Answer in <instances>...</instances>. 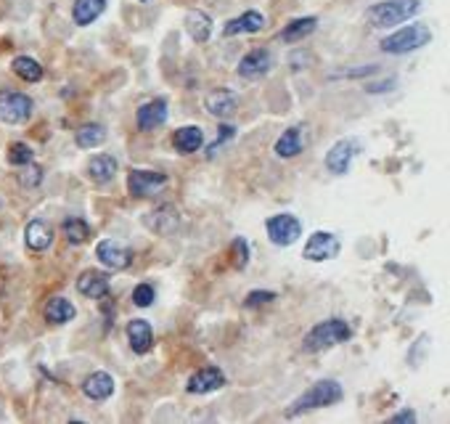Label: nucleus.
<instances>
[{"label": "nucleus", "mask_w": 450, "mask_h": 424, "mask_svg": "<svg viewBox=\"0 0 450 424\" xmlns=\"http://www.w3.org/2000/svg\"><path fill=\"white\" fill-rule=\"evenodd\" d=\"M419 11H421V0H382V3L371 6L366 19L371 22V26L387 29V26H397L403 22H408Z\"/></svg>", "instance_id": "1"}, {"label": "nucleus", "mask_w": 450, "mask_h": 424, "mask_svg": "<svg viewBox=\"0 0 450 424\" xmlns=\"http://www.w3.org/2000/svg\"><path fill=\"white\" fill-rule=\"evenodd\" d=\"M352 337V329H350V324L342 321V318H329V321H320L318 326L304 334V353H320V350H326V347H334V344L339 342H347Z\"/></svg>", "instance_id": "2"}, {"label": "nucleus", "mask_w": 450, "mask_h": 424, "mask_svg": "<svg viewBox=\"0 0 450 424\" xmlns=\"http://www.w3.org/2000/svg\"><path fill=\"white\" fill-rule=\"evenodd\" d=\"M342 395H344V390L336 379H320V382H316L310 390H304L302 395L291 403L289 416H297V414H304V411H313V409L334 406V403L342 400Z\"/></svg>", "instance_id": "3"}, {"label": "nucleus", "mask_w": 450, "mask_h": 424, "mask_svg": "<svg viewBox=\"0 0 450 424\" xmlns=\"http://www.w3.org/2000/svg\"><path fill=\"white\" fill-rule=\"evenodd\" d=\"M429 40H432V29L426 24H408L400 26L392 35H387L382 40V51L389 53V56H405V53L424 48Z\"/></svg>", "instance_id": "4"}, {"label": "nucleus", "mask_w": 450, "mask_h": 424, "mask_svg": "<svg viewBox=\"0 0 450 424\" xmlns=\"http://www.w3.org/2000/svg\"><path fill=\"white\" fill-rule=\"evenodd\" d=\"M35 104L26 93H16V91H3L0 93V119L6 125H22L32 117Z\"/></svg>", "instance_id": "5"}, {"label": "nucleus", "mask_w": 450, "mask_h": 424, "mask_svg": "<svg viewBox=\"0 0 450 424\" xmlns=\"http://www.w3.org/2000/svg\"><path fill=\"white\" fill-rule=\"evenodd\" d=\"M265 231H267V238L278 244V247H289L297 238L302 236V223L289 215V212H281V215H273L265 220Z\"/></svg>", "instance_id": "6"}, {"label": "nucleus", "mask_w": 450, "mask_h": 424, "mask_svg": "<svg viewBox=\"0 0 450 424\" xmlns=\"http://www.w3.org/2000/svg\"><path fill=\"white\" fill-rule=\"evenodd\" d=\"M167 186H170V178H167L164 172L132 170L130 175H127V191H130L132 197H141V199L159 197Z\"/></svg>", "instance_id": "7"}, {"label": "nucleus", "mask_w": 450, "mask_h": 424, "mask_svg": "<svg viewBox=\"0 0 450 424\" xmlns=\"http://www.w3.org/2000/svg\"><path fill=\"white\" fill-rule=\"evenodd\" d=\"M342 250V244H339V238L329 234V231H316L313 236L307 238V244H304V260H310V263H323V260H331V257H336Z\"/></svg>", "instance_id": "8"}, {"label": "nucleus", "mask_w": 450, "mask_h": 424, "mask_svg": "<svg viewBox=\"0 0 450 424\" xmlns=\"http://www.w3.org/2000/svg\"><path fill=\"white\" fill-rule=\"evenodd\" d=\"M357 151H360V144H357L355 138H342V141H336V144L329 149V154H326V170L334 172V175H344V172L350 170L352 159L357 157Z\"/></svg>", "instance_id": "9"}, {"label": "nucleus", "mask_w": 450, "mask_h": 424, "mask_svg": "<svg viewBox=\"0 0 450 424\" xmlns=\"http://www.w3.org/2000/svg\"><path fill=\"white\" fill-rule=\"evenodd\" d=\"M95 255H98V260H101L104 268H109V271H125V268H130V263H132V250L130 247H125V244H119L117 238H104V241L95 247Z\"/></svg>", "instance_id": "10"}, {"label": "nucleus", "mask_w": 450, "mask_h": 424, "mask_svg": "<svg viewBox=\"0 0 450 424\" xmlns=\"http://www.w3.org/2000/svg\"><path fill=\"white\" fill-rule=\"evenodd\" d=\"M273 66V56L267 48H254L241 61H238V77L241 80H260L270 72Z\"/></svg>", "instance_id": "11"}, {"label": "nucleus", "mask_w": 450, "mask_h": 424, "mask_svg": "<svg viewBox=\"0 0 450 424\" xmlns=\"http://www.w3.org/2000/svg\"><path fill=\"white\" fill-rule=\"evenodd\" d=\"M225 384V374L217 366H204V369H199L196 374H191L188 377V382H185V390L191 393V395H207V393H215V390H220Z\"/></svg>", "instance_id": "12"}, {"label": "nucleus", "mask_w": 450, "mask_h": 424, "mask_svg": "<svg viewBox=\"0 0 450 424\" xmlns=\"http://www.w3.org/2000/svg\"><path fill=\"white\" fill-rule=\"evenodd\" d=\"M143 225L154 234H170L180 225V215L172 204H159V207L143 215Z\"/></svg>", "instance_id": "13"}, {"label": "nucleus", "mask_w": 450, "mask_h": 424, "mask_svg": "<svg viewBox=\"0 0 450 424\" xmlns=\"http://www.w3.org/2000/svg\"><path fill=\"white\" fill-rule=\"evenodd\" d=\"M167 122V101L164 98H154V101H146L138 112H135V125L138 130H154L162 128Z\"/></svg>", "instance_id": "14"}, {"label": "nucleus", "mask_w": 450, "mask_h": 424, "mask_svg": "<svg viewBox=\"0 0 450 424\" xmlns=\"http://www.w3.org/2000/svg\"><path fill=\"white\" fill-rule=\"evenodd\" d=\"M265 26V16L260 11H244L241 16L231 19L228 24L223 26L225 38H233V35H254Z\"/></svg>", "instance_id": "15"}, {"label": "nucleus", "mask_w": 450, "mask_h": 424, "mask_svg": "<svg viewBox=\"0 0 450 424\" xmlns=\"http://www.w3.org/2000/svg\"><path fill=\"white\" fill-rule=\"evenodd\" d=\"M127 340H130L132 353H138V356L148 353L151 344H154V329H151V324L143 321V318H132L130 324H127Z\"/></svg>", "instance_id": "16"}, {"label": "nucleus", "mask_w": 450, "mask_h": 424, "mask_svg": "<svg viewBox=\"0 0 450 424\" xmlns=\"http://www.w3.org/2000/svg\"><path fill=\"white\" fill-rule=\"evenodd\" d=\"M201 144H204V132L196 125H185L172 132V149L178 154H194L201 149Z\"/></svg>", "instance_id": "17"}, {"label": "nucleus", "mask_w": 450, "mask_h": 424, "mask_svg": "<svg viewBox=\"0 0 450 424\" xmlns=\"http://www.w3.org/2000/svg\"><path fill=\"white\" fill-rule=\"evenodd\" d=\"M82 393L91 400H106L114 393V377L109 371H93L91 377L82 382Z\"/></svg>", "instance_id": "18"}, {"label": "nucleus", "mask_w": 450, "mask_h": 424, "mask_svg": "<svg viewBox=\"0 0 450 424\" xmlns=\"http://www.w3.org/2000/svg\"><path fill=\"white\" fill-rule=\"evenodd\" d=\"M304 149V125H294L289 130L281 132V138L276 141V154L281 159L297 157Z\"/></svg>", "instance_id": "19"}, {"label": "nucleus", "mask_w": 450, "mask_h": 424, "mask_svg": "<svg viewBox=\"0 0 450 424\" xmlns=\"http://www.w3.org/2000/svg\"><path fill=\"white\" fill-rule=\"evenodd\" d=\"M117 175V159L109 157V154H95V157L88 162V178L93 183L98 186H106L114 181Z\"/></svg>", "instance_id": "20"}, {"label": "nucleus", "mask_w": 450, "mask_h": 424, "mask_svg": "<svg viewBox=\"0 0 450 424\" xmlns=\"http://www.w3.org/2000/svg\"><path fill=\"white\" fill-rule=\"evenodd\" d=\"M204 106H207V112H210L212 117L225 119V117H231V114L236 112L238 101H236V96H233L231 91H212L210 96L204 98Z\"/></svg>", "instance_id": "21"}, {"label": "nucleus", "mask_w": 450, "mask_h": 424, "mask_svg": "<svg viewBox=\"0 0 450 424\" xmlns=\"http://www.w3.org/2000/svg\"><path fill=\"white\" fill-rule=\"evenodd\" d=\"M77 289L91 297V300H101L109 294V276L106 273H98V271H85L82 276L77 278Z\"/></svg>", "instance_id": "22"}, {"label": "nucleus", "mask_w": 450, "mask_h": 424, "mask_svg": "<svg viewBox=\"0 0 450 424\" xmlns=\"http://www.w3.org/2000/svg\"><path fill=\"white\" fill-rule=\"evenodd\" d=\"M24 238H26V247H29V250H35V252L48 250L53 241L51 225L45 223V220H29L24 228Z\"/></svg>", "instance_id": "23"}, {"label": "nucleus", "mask_w": 450, "mask_h": 424, "mask_svg": "<svg viewBox=\"0 0 450 424\" xmlns=\"http://www.w3.org/2000/svg\"><path fill=\"white\" fill-rule=\"evenodd\" d=\"M104 11H106V0H75V6H72V19H75V24L77 26H88Z\"/></svg>", "instance_id": "24"}, {"label": "nucleus", "mask_w": 450, "mask_h": 424, "mask_svg": "<svg viewBox=\"0 0 450 424\" xmlns=\"http://www.w3.org/2000/svg\"><path fill=\"white\" fill-rule=\"evenodd\" d=\"M318 26V19L316 16H302V19H294L289 24L284 26V32L278 35V38L284 40V43H300L304 40L307 35H313Z\"/></svg>", "instance_id": "25"}, {"label": "nucleus", "mask_w": 450, "mask_h": 424, "mask_svg": "<svg viewBox=\"0 0 450 424\" xmlns=\"http://www.w3.org/2000/svg\"><path fill=\"white\" fill-rule=\"evenodd\" d=\"M75 313H77L75 305L69 303L66 297H53L45 305V321L48 324H69L75 318Z\"/></svg>", "instance_id": "26"}, {"label": "nucleus", "mask_w": 450, "mask_h": 424, "mask_svg": "<svg viewBox=\"0 0 450 424\" xmlns=\"http://www.w3.org/2000/svg\"><path fill=\"white\" fill-rule=\"evenodd\" d=\"M185 26H188V35L196 43H207L212 35V19L204 11H188Z\"/></svg>", "instance_id": "27"}, {"label": "nucleus", "mask_w": 450, "mask_h": 424, "mask_svg": "<svg viewBox=\"0 0 450 424\" xmlns=\"http://www.w3.org/2000/svg\"><path fill=\"white\" fill-rule=\"evenodd\" d=\"M75 141H77L79 149H95V146H101L106 141L104 125H98V122H88V125H82V128L75 132Z\"/></svg>", "instance_id": "28"}, {"label": "nucleus", "mask_w": 450, "mask_h": 424, "mask_svg": "<svg viewBox=\"0 0 450 424\" xmlns=\"http://www.w3.org/2000/svg\"><path fill=\"white\" fill-rule=\"evenodd\" d=\"M11 69H13V75H19L24 82H38V80L42 77V66H40L32 56H16Z\"/></svg>", "instance_id": "29"}, {"label": "nucleus", "mask_w": 450, "mask_h": 424, "mask_svg": "<svg viewBox=\"0 0 450 424\" xmlns=\"http://www.w3.org/2000/svg\"><path fill=\"white\" fill-rule=\"evenodd\" d=\"M64 236L69 244H82V241H88V236H91V225L85 223L82 218H66Z\"/></svg>", "instance_id": "30"}, {"label": "nucleus", "mask_w": 450, "mask_h": 424, "mask_svg": "<svg viewBox=\"0 0 450 424\" xmlns=\"http://www.w3.org/2000/svg\"><path fill=\"white\" fill-rule=\"evenodd\" d=\"M35 159V151H32V146L26 144H11L8 146V162H11L13 167H24Z\"/></svg>", "instance_id": "31"}, {"label": "nucleus", "mask_w": 450, "mask_h": 424, "mask_svg": "<svg viewBox=\"0 0 450 424\" xmlns=\"http://www.w3.org/2000/svg\"><path fill=\"white\" fill-rule=\"evenodd\" d=\"M154 300H157V289L146 281L132 289V305H138V308H148V305H154Z\"/></svg>", "instance_id": "32"}, {"label": "nucleus", "mask_w": 450, "mask_h": 424, "mask_svg": "<svg viewBox=\"0 0 450 424\" xmlns=\"http://www.w3.org/2000/svg\"><path fill=\"white\" fill-rule=\"evenodd\" d=\"M40 181H42V170H40L38 165H32V162L24 165L22 172H19V183L24 186V188H35Z\"/></svg>", "instance_id": "33"}, {"label": "nucleus", "mask_w": 450, "mask_h": 424, "mask_svg": "<svg viewBox=\"0 0 450 424\" xmlns=\"http://www.w3.org/2000/svg\"><path fill=\"white\" fill-rule=\"evenodd\" d=\"M231 257H233V265H236L238 271L249 263V247H247L244 238H233V244H231Z\"/></svg>", "instance_id": "34"}, {"label": "nucleus", "mask_w": 450, "mask_h": 424, "mask_svg": "<svg viewBox=\"0 0 450 424\" xmlns=\"http://www.w3.org/2000/svg\"><path fill=\"white\" fill-rule=\"evenodd\" d=\"M276 300V294L273 292H265V289H254L247 294V300H244V305H265V303H273Z\"/></svg>", "instance_id": "35"}, {"label": "nucleus", "mask_w": 450, "mask_h": 424, "mask_svg": "<svg viewBox=\"0 0 450 424\" xmlns=\"http://www.w3.org/2000/svg\"><path fill=\"white\" fill-rule=\"evenodd\" d=\"M217 130H220V135H217V141L207 149V154H215V149H217V146H223L228 138H233V135H236V128H233V125H220Z\"/></svg>", "instance_id": "36"}, {"label": "nucleus", "mask_w": 450, "mask_h": 424, "mask_svg": "<svg viewBox=\"0 0 450 424\" xmlns=\"http://www.w3.org/2000/svg\"><path fill=\"white\" fill-rule=\"evenodd\" d=\"M376 72V64H368L363 66V69H350V72H339V75H334V77H363V75H373Z\"/></svg>", "instance_id": "37"}, {"label": "nucleus", "mask_w": 450, "mask_h": 424, "mask_svg": "<svg viewBox=\"0 0 450 424\" xmlns=\"http://www.w3.org/2000/svg\"><path fill=\"white\" fill-rule=\"evenodd\" d=\"M392 85H395V80H387V82H379V85H368L366 91L368 93H387V91H392Z\"/></svg>", "instance_id": "38"}, {"label": "nucleus", "mask_w": 450, "mask_h": 424, "mask_svg": "<svg viewBox=\"0 0 450 424\" xmlns=\"http://www.w3.org/2000/svg\"><path fill=\"white\" fill-rule=\"evenodd\" d=\"M392 422H416V414L413 411H403V414H395Z\"/></svg>", "instance_id": "39"}, {"label": "nucleus", "mask_w": 450, "mask_h": 424, "mask_svg": "<svg viewBox=\"0 0 450 424\" xmlns=\"http://www.w3.org/2000/svg\"><path fill=\"white\" fill-rule=\"evenodd\" d=\"M141 3H146V0H141Z\"/></svg>", "instance_id": "40"}]
</instances>
